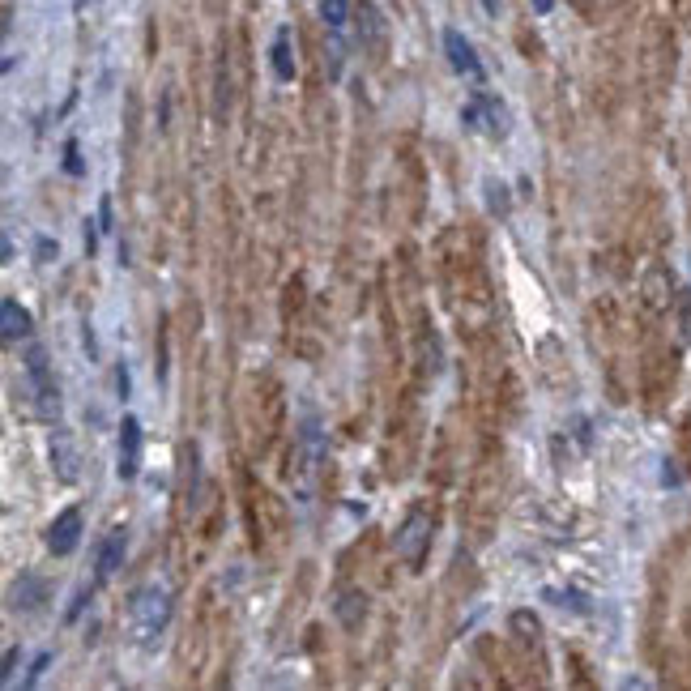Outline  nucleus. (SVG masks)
<instances>
[{"label":"nucleus","instance_id":"13","mask_svg":"<svg viewBox=\"0 0 691 691\" xmlns=\"http://www.w3.org/2000/svg\"><path fill=\"white\" fill-rule=\"evenodd\" d=\"M508 628H512V636H517V640H525V645H538V636H542V623H538L534 610H512Z\"/></svg>","mask_w":691,"mask_h":691},{"label":"nucleus","instance_id":"14","mask_svg":"<svg viewBox=\"0 0 691 691\" xmlns=\"http://www.w3.org/2000/svg\"><path fill=\"white\" fill-rule=\"evenodd\" d=\"M359 35H363V43L376 47L384 43V22H380V13H376V5H363V13H359Z\"/></svg>","mask_w":691,"mask_h":691},{"label":"nucleus","instance_id":"18","mask_svg":"<svg viewBox=\"0 0 691 691\" xmlns=\"http://www.w3.org/2000/svg\"><path fill=\"white\" fill-rule=\"evenodd\" d=\"M227 107H231V77H227V69L218 64V90H214V116L222 120L227 116Z\"/></svg>","mask_w":691,"mask_h":691},{"label":"nucleus","instance_id":"15","mask_svg":"<svg viewBox=\"0 0 691 691\" xmlns=\"http://www.w3.org/2000/svg\"><path fill=\"white\" fill-rule=\"evenodd\" d=\"M367 615V598L363 593H342V602H337V619L346 623V628H359Z\"/></svg>","mask_w":691,"mask_h":691},{"label":"nucleus","instance_id":"20","mask_svg":"<svg viewBox=\"0 0 691 691\" xmlns=\"http://www.w3.org/2000/svg\"><path fill=\"white\" fill-rule=\"evenodd\" d=\"M52 666V653H39L35 662H30V670H26V679H22V687H35L39 679H43V670Z\"/></svg>","mask_w":691,"mask_h":691},{"label":"nucleus","instance_id":"6","mask_svg":"<svg viewBox=\"0 0 691 691\" xmlns=\"http://www.w3.org/2000/svg\"><path fill=\"white\" fill-rule=\"evenodd\" d=\"M77 542H82V512L77 508H64L60 517L47 529V551L52 555H73Z\"/></svg>","mask_w":691,"mask_h":691},{"label":"nucleus","instance_id":"2","mask_svg":"<svg viewBox=\"0 0 691 691\" xmlns=\"http://www.w3.org/2000/svg\"><path fill=\"white\" fill-rule=\"evenodd\" d=\"M26 376H30V384H35L39 414L43 419H60V384H56L52 363H47V350L39 342L26 350Z\"/></svg>","mask_w":691,"mask_h":691},{"label":"nucleus","instance_id":"1","mask_svg":"<svg viewBox=\"0 0 691 691\" xmlns=\"http://www.w3.org/2000/svg\"><path fill=\"white\" fill-rule=\"evenodd\" d=\"M167 623H171V589H167L163 581L141 585V589L133 593V602H128V628H133L137 645L154 649L158 640H163Z\"/></svg>","mask_w":691,"mask_h":691},{"label":"nucleus","instance_id":"27","mask_svg":"<svg viewBox=\"0 0 691 691\" xmlns=\"http://www.w3.org/2000/svg\"><path fill=\"white\" fill-rule=\"evenodd\" d=\"M555 9V0H534V13H551Z\"/></svg>","mask_w":691,"mask_h":691},{"label":"nucleus","instance_id":"11","mask_svg":"<svg viewBox=\"0 0 691 691\" xmlns=\"http://www.w3.org/2000/svg\"><path fill=\"white\" fill-rule=\"evenodd\" d=\"M52 461H56L60 482H77V453H73L69 431H56V436H52Z\"/></svg>","mask_w":691,"mask_h":691},{"label":"nucleus","instance_id":"21","mask_svg":"<svg viewBox=\"0 0 691 691\" xmlns=\"http://www.w3.org/2000/svg\"><path fill=\"white\" fill-rule=\"evenodd\" d=\"M64 171L82 175V150H77V141H64Z\"/></svg>","mask_w":691,"mask_h":691},{"label":"nucleus","instance_id":"25","mask_svg":"<svg viewBox=\"0 0 691 691\" xmlns=\"http://www.w3.org/2000/svg\"><path fill=\"white\" fill-rule=\"evenodd\" d=\"M99 227H103V231H111V197H103V201H99Z\"/></svg>","mask_w":691,"mask_h":691},{"label":"nucleus","instance_id":"8","mask_svg":"<svg viewBox=\"0 0 691 691\" xmlns=\"http://www.w3.org/2000/svg\"><path fill=\"white\" fill-rule=\"evenodd\" d=\"M124 546H128V538H124V529H111V534L103 538V546H99V572H94V581L99 585H107L111 576L120 572V564H124Z\"/></svg>","mask_w":691,"mask_h":691},{"label":"nucleus","instance_id":"12","mask_svg":"<svg viewBox=\"0 0 691 691\" xmlns=\"http://www.w3.org/2000/svg\"><path fill=\"white\" fill-rule=\"evenodd\" d=\"M269 60H273V77H278V82H291V77H295V60H291V30H286V26L273 35Z\"/></svg>","mask_w":691,"mask_h":691},{"label":"nucleus","instance_id":"23","mask_svg":"<svg viewBox=\"0 0 691 691\" xmlns=\"http://www.w3.org/2000/svg\"><path fill=\"white\" fill-rule=\"evenodd\" d=\"M116 389H120V397L128 401V393H133V376H128V367L120 363V372H116Z\"/></svg>","mask_w":691,"mask_h":691},{"label":"nucleus","instance_id":"24","mask_svg":"<svg viewBox=\"0 0 691 691\" xmlns=\"http://www.w3.org/2000/svg\"><path fill=\"white\" fill-rule=\"evenodd\" d=\"M86 598H90V589H77V598H73V606H69V623H73V619L86 610Z\"/></svg>","mask_w":691,"mask_h":691},{"label":"nucleus","instance_id":"26","mask_svg":"<svg viewBox=\"0 0 691 691\" xmlns=\"http://www.w3.org/2000/svg\"><path fill=\"white\" fill-rule=\"evenodd\" d=\"M39 261H52V256H56V244H52V239H39Z\"/></svg>","mask_w":691,"mask_h":691},{"label":"nucleus","instance_id":"3","mask_svg":"<svg viewBox=\"0 0 691 691\" xmlns=\"http://www.w3.org/2000/svg\"><path fill=\"white\" fill-rule=\"evenodd\" d=\"M427 546H431V512L427 508H414L406 521L397 529V555L406 559L410 568H419L427 559Z\"/></svg>","mask_w":691,"mask_h":691},{"label":"nucleus","instance_id":"19","mask_svg":"<svg viewBox=\"0 0 691 691\" xmlns=\"http://www.w3.org/2000/svg\"><path fill=\"white\" fill-rule=\"evenodd\" d=\"M487 205H491V214H508V210H512L508 188H504V184H495V180H487Z\"/></svg>","mask_w":691,"mask_h":691},{"label":"nucleus","instance_id":"16","mask_svg":"<svg viewBox=\"0 0 691 691\" xmlns=\"http://www.w3.org/2000/svg\"><path fill=\"white\" fill-rule=\"evenodd\" d=\"M645 303L653 312H666V303H670V278L662 269H653L649 273V295H645Z\"/></svg>","mask_w":691,"mask_h":691},{"label":"nucleus","instance_id":"7","mask_svg":"<svg viewBox=\"0 0 691 691\" xmlns=\"http://www.w3.org/2000/svg\"><path fill=\"white\" fill-rule=\"evenodd\" d=\"M444 52H448V64H453L461 77L482 82V60H478V52L470 47V39H465L461 30H444Z\"/></svg>","mask_w":691,"mask_h":691},{"label":"nucleus","instance_id":"10","mask_svg":"<svg viewBox=\"0 0 691 691\" xmlns=\"http://www.w3.org/2000/svg\"><path fill=\"white\" fill-rule=\"evenodd\" d=\"M43 593H47V585L39 576H22V581L9 589V610H39Z\"/></svg>","mask_w":691,"mask_h":691},{"label":"nucleus","instance_id":"9","mask_svg":"<svg viewBox=\"0 0 691 691\" xmlns=\"http://www.w3.org/2000/svg\"><path fill=\"white\" fill-rule=\"evenodd\" d=\"M30 325H35V320H30V312L18 299L0 303V337H5V342H22V337H30Z\"/></svg>","mask_w":691,"mask_h":691},{"label":"nucleus","instance_id":"5","mask_svg":"<svg viewBox=\"0 0 691 691\" xmlns=\"http://www.w3.org/2000/svg\"><path fill=\"white\" fill-rule=\"evenodd\" d=\"M116 474L124 482H133L141 474V423L133 414H124L120 423V457H116Z\"/></svg>","mask_w":691,"mask_h":691},{"label":"nucleus","instance_id":"17","mask_svg":"<svg viewBox=\"0 0 691 691\" xmlns=\"http://www.w3.org/2000/svg\"><path fill=\"white\" fill-rule=\"evenodd\" d=\"M320 18H325L329 30H342L346 18H350V5L346 0H320Z\"/></svg>","mask_w":691,"mask_h":691},{"label":"nucleus","instance_id":"22","mask_svg":"<svg viewBox=\"0 0 691 691\" xmlns=\"http://www.w3.org/2000/svg\"><path fill=\"white\" fill-rule=\"evenodd\" d=\"M18 649H5V666H0V683L5 687H13V670H18Z\"/></svg>","mask_w":691,"mask_h":691},{"label":"nucleus","instance_id":"4","mask_svg":"<svg viewBox=\"0 0 691 691\" xmlns=\"http://www.w3.org/2000/svg\"><path fill=\"white\" fill-rule=\"evenodd\" d=\"M465 128H474V133H487V137H508V111L500 99H491V94H478V99L461 111Z\"/></svg>","mask_w":691,"mask_h":691}]
</instances>
